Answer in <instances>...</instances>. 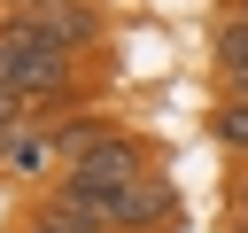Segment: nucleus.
Masks as SVG:
<instances>
[{
  "instance_id": "f257e3e1",
  "label": "nucleus",
  "mask_w": 248,
  "mask_h": 233,
  "mask_svg": "<svg viewBox=\"0 0 248 233\" xmlns=\"http://www.w3.org/2000/svg\"><path fill=\"white\" fill-rule=\"evenodd\" d=\"M0 23H8V31H39L46 47H70V54H93V47L108 39L101 0H8Z\"/></svg>"
},
{
  "instance_id": "f03ea898",
  "label": "nucleus",
  "mask_w": 248,
  "mask_h": 233,
  "mask_svg": "<svg viewBox=\"0 0 248 233\" xmlns=\"http://www.w3.org/2000/svg\"><path fill=\"white\" fill-rule=\"evenodd\" d=\"M147 171H155V140L124 124L108 148H93L85 163H70V171H54V179H78V186H101V194H116V186H132V179H147Z\"/></svg>"
},
{
  "instance_id": "7ed1b4c3",
  "label": "nucleus",
  "mask_w": 248,
  "mask_h": 233,
  "mask_svg": "<svg viewBox=\"0 0 248 233\" xmlns=\"http://www.w3.org/2000/svg\"><path fill=\"white\" fill-rule=\"evenodd\" d=\"M124 124H116V109H70V116H54L46 124V148H54V171H70V163H85L93 148H108Z\"/></svg>"
},
{
  "instance_id": "20e7f679",
  "label": "nucleus",
  "mask_w": 248,
  "mask_h": 233,
  "mask_svg": "<svg viewBox=\"0 0 248 233\" xmlns=\"http://www.w3.org/2000/svg\"><path fill=\"white\" fill-rule=\"evenodd\" d=\"M209 70H217V93H248V16H217L209 23Z\"/></svg>"
},
{
  "instance_id": "39448f33",
  "label": "nucleus",
  "mask_w": 248,
  "mask_h": 233,
  "mask_svg": "<svg viewBox=\"0 0 248 233\" xmlns=\"http://www.w3.org/2000/svg\"><path fill=\"white\" fill-rule=\"evenodd\" d=\"M209 140H217L232 163H248V93H217V109H209Z\"/></svg>"
},
{
  "instance_id": "423d86ee",
  "label": "nucleus",
  "mask_w": 248,
  "mask_h": 233,
  "mask_svg": "<svg viewBox=\"0 0 248 233\" xmlns=\"http://www.w3.org/2000/svg\"><path fill=\"white\" fill-rule=\"evenodd\" d=\"M16 233H101V225H85V217H70V210H54V202H39Z\"/></svg>"
},
{
  "instance_id": "0eeeda50",
  "label": "nucleus",
  "mask_w": 248,
  "mask_h": 233,
  "mask_svg": "<svg viewBox=\"0 0 248 233\" xmlns=\"http://www.w3.org/2000/svg\"><path fill=\"white\" fill-rule=\"evenodd\" d=\"M225 210H232V233H248V163L232 171V186H225Z\"/></svg>"
},
{
  "instance_id": "6e6552de",
  "label": "nucleus",
  "mask_w": 248,
  "mask_h": 233,
  "mask_svg": "<svg viewBox=\"0 0 248 233\" xmlns=\"http://www.w3.org/2000/svg\"><path fill=\"white\" fill-rule=\"evenodd\" d=\"M16 70H23V39L0 23V85H16Z\"/></svg>"
},
{
  "instance_id": "1a4fd4ad",
  "label": "nucleus",
  "mask_w": 248,
  "mask_h": 233,
  "mask_svg": "<svg viewBox=\"0 0 248 233\" xmlns=\"http://www.w3.org/2000/svg\"><path fill=\"white\" fill-rule=\"evenodd\" d=\"M225 8H232V16H248V0H225Z\"/></svg>"
},
{
  "instance_id": "9d476101",
  "label": "nucleus",
  "mask_w": 248,
  "mask_h": 233,
  "mask_svg": "<svg viewBox=\"0 0 248 233\" xmlns=\"http://www.w3.org/2000/svg\"><path fill=\"white\" fill-rule=\"evenodd\" d=\"M0 8H8V0H0Z\"/></svg>"
}]
</instances>
